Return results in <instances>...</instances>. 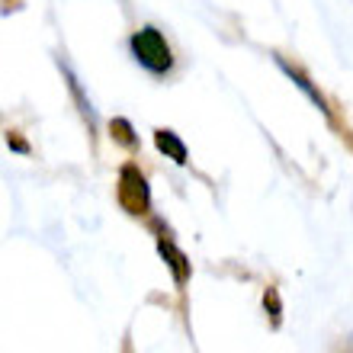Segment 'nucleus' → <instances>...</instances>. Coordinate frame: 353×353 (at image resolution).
<instances>
[{"instance_id": "nucleus-1", "label": "nucleus", "mask_w": 353, "mask_h": 353, "mask_svg": "<svg viewBox=\"0 0 353 353\" xmlns=\"http://www.w3.org/2000/svg\"><path fill=\"white\" fill-rule=\"evenodd\" d=\"M129 48H132V58H135L148 74H154V77L170 74V68H174V52H170V42L164 39V32H161L158 26L135 29L129 39Z\"/></svg>"}, {"instance_id": "nucleus-2", "label": "nucleus", "mask_w": 353, "mask_h": 353, "mask_svg": "<svg viewBox=\"0 0 353 353\" xmlns=\"http://www.w3.org/2000/svg\"><path fill=\"white\" fill-rule=\"evenodd\" d=\"M116 203L125 215L132 219H141V215L151 212V186L145 170L135 164V161H125L119 168V180H116Z\"/></svg>"}, {"instance_id": "nucleus-3", "label": "nucleus", "mask_w": 353, "mask_h": 353, "mask_svg": "<svg viewBox=\"0 0 353 353\" xmlns=\"http://www.w3.org/2000/svg\"><path fill=\"white\" fill-rule=\"evenodd\" d=\"M273 61H276V68H279V71H283V74L289 77V81H292V84L299 87V90L305 93L308 100L315 103L318 110L325 112V116H327V122H331V125H334V129L341 132V122L334 119V112H331V106H327V97H325V93H321V90H318V84H315V81H312V77H308V71H305V68H299L296 61H289L286 55H273Z\"/></svg>"}, {"instance_id": "nucleus-4", "label": "nucleus", "mask_w": 353, "mask_h": 353, "mask_svg": "<svg viewBox=\"0 0 353 353\" xmlns=\"http://www.w3.org/2000/svg\"><path fill=\"white\" fill-rule=\"evenodd\" d=\"M58 71H61V77H65V87H68V93H71V100H74V106H77V116L84 119L87 135H90V141H97V110H93L90 97H87V90L81 87L77 74L68 68V61H61V58H58Z\"/></svg>"}, {"instance_id": "nucleus-5", "label": "nucleus", "mask_w": 353, "mask_h": 353, "mask_svg": "<svg viewBox=\"0 0 353 353\" xmlns=\"http://www.w3.org/2000/svg\"><path fill=\"white\" fill-rule=\"evenodd\" d=\"M158 257L164 261V267L170 270V276H174V286L183 289L186 283H190V276H193V263H190V257H186V254L176 248L174 238H170L168 232L158 234Z\"/></svg>"}, {"instance_id": "nucleus-6", "label": "nucleus", "mask_w": 353, "mask_h": 353, "mask_svg": "<svg viewBox=\"0 0 353 353\" xmlns=\"http://www.w3.org/2000/svg\"><path fill=\"white\" fill-rule=\"evenodd\" d=\"M154 148L164 154V158H170L174 164H190V151H186V141L176 135L174 129H154Z\"/></svg>"}, {"instance_id": "nucleus-7", "label": "nucleus", "mask_w": 353, "mask_h": 353, "mask_svg": "<svg viewBox=\"0 0 353 353\" xmlns=\"http://www.w3.org/2000/svg\"><path fill=\"white\" fill-rule=\"evenodd\" d=\"M110 139H112V145H119L125 151H139V132H135V125L125 116L110 119Z\"/></svg>"}, {"instance_id": "nucleus-8", "label": "nucleus", "mask_w": 353, "mask_h": 353, "mask_svg": "<svg viewBox=\"0 0 353 353\" xmlns=\"http://www.w3.org/2000/svg\"><path fill=\"white\" fill-rule=\"evenodd\" d=\"M263 312H267V318H270V327L279 331V327H283V299H279L276 286L263 289Z\"/></svg>"}, {"instance_id": "nucleus-9", "label": "nucleus", "mask_w": 353, "mask_h": 353, "mask_svg": "<svg viewBox=\"0 0 353 353\" xmlns=\"http://www.w3.org/2000/svg\"><path fill=\"white\" fill-rule=\"evenodd\" d=\"M3 141H7V148H10V151H17V154H23V158H26L29 151H32V148H29V141L23 139V135H19L17 129H7V132H3Z\"/></svg>"}, {"instance_id": "nucleus-10", "label": "nucleus", "mask_w": 353, "mask_h": 353, "mask_svg": "<svg viewBox=\"0 0 353 353\" xmlns=\"http://www.w3.org/2000/svg\"><path fill=\"white\" fill-rule=\"evenodd\" d=\"M13 10H19V0H3V17H10Z\"/></svg>"}, {"instance_id": "nucleus-11", "label": "nucleus", "mask_w": 353, "mask_h": 353, "mask_svg": "<svg viewBox=\"0 0 353 353\" xmlns=\"http://www.w3.org/2000/svg\"><path fill=\"white\" fill-rule=\"evenodd\" d=\"M122 353H135V347H132V337L125 334V341H122Z\"/></svg>"}, {"instance_id": "nucleus-12", "label": "nucleus", "mask_w": 353, "mask_h": 353, "mask_svg": "<svg viewBox=\"0 0 353 353\" xmlns=\"http://www.w3.org/2000/svg\"><path fill=\"white\" fill-rule=\"evenodd\" d=\"M341 135H344V139H347V141H350V145H353V135H350V132H347V129L341 132Z\"/></svg>"}]
</instances>
